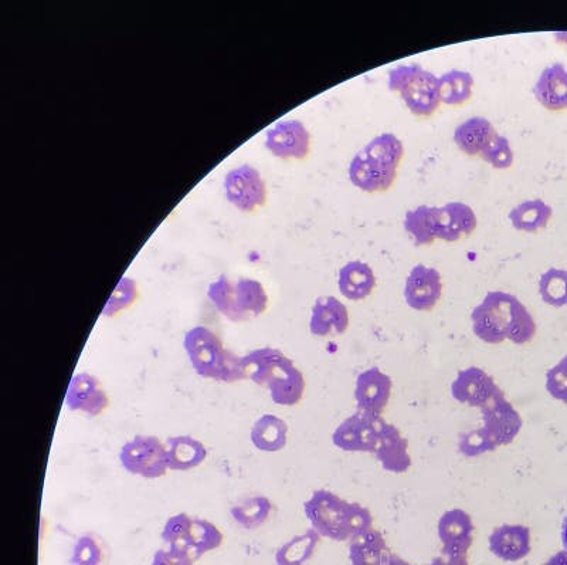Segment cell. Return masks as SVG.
I'll use <instances>...</instances> for the list:
<instances>
[{
  "instance_id": "1",
  "label": "cell",
  "mask_w": 567,
  "mask_h": 565,
  "mask_svg": "<svg viewBox=\"0 0 567 565\" xmlns=\"http://www.w3.org/2000/svg\"><path fill=\"white\" fill-rule=\"evenodd\" d=\"M475 337L485 344L511 341L516 345L531 343L536 336V323L532 314L518 297L505 292H490L475 307L473 314Z\"/></svg>"
},
{
  "instance_id": "2",
  "label": "cell",
  "mask_w": 567,
  "mask_h": 565,
  "mask_svg": "<svg viewBox=\"0 0 567 565\" xmlns=\"http://www.w3.org/2000/svg\"><path fill=\"white\" fill-rule=\"evenodd\" d=\"M246 380L270 391L274 404L295 407L307 389L304 374L277 348L264 347L241 357Z\"/></svg>"
},
{
  "instance_id": "3",
  "label": "cell",
  "mask_w": 567,
  "mask_h": 565,
  "mask_svg": "<svg viewBox=\"0 0 567 565\" xmlns=\"http://www.w3.org/2000/svg\"><path fill=\"white\" fill-rule=\"evenodd\" d=\"M304 512L319 536L334 541L352 540L373 529L369 509L349 503L329 490L319 489L304 504Z\"/></svg>"
},
{
  "instance_id": "4",
  "label": "cell",
  "mask_w": 567,
  "mask_h": 565,
  "mask_svg": "<svg viewBox=\"0 0 567 565\" xmlns=\"http://www.w3.org/2000/svg\"><path fill=\"white\" fill-rule=\"evenodd\" d=\"M404 155L402 141L395 134L373 138L349 165V179L363 192H385L397 178V168Z\"/></svg>"
},
{
  "instance_id": "5",
  "label": "cell",
  "mask_w": 567,
  "mask_h": 565,
  "mask_svg": "<svg viewBox=\"0 0 567 565\" xmlns=\"http://www.w3.org/2000/svg\"><path fill=\"white\" fill-rule=\"evenodd\" d=\"M183 347L193 370L206 380L236 384L246 380L241 357L224 347L222 338L209 327L190 328Z\"/></svg>"
},
{
  "instance_id": "6",
  "label": "cell",
  "mask_w": 567,
  "mask_h": 565,
  "mask_svg": "<svg viewBox=\"0 0 567 565\" xmlns=\"http://www.w3.org/2000/svg\"><path fill=\"white\" fill-rule=\"evenodd\" d=\"M207 297L223 317L236 323L261 316L268 307V296L263 284L246 277L233 282L230 277L222 274L209 284Z\"/></svg>"
},
{
  "instance_id": "7",
  "label": "cell",
  "mask_w": 567,
  "mask_h": 565,
  "mask_svg": "<svg viewBox=\"0 0 567 565\" xmlns=\"http://www.w3.org/2000/svg\"><path fill=\"white\" fill-rule=\"evenodd\" d=\"M389 90L399 93L410 113L430 117L440 106L439 79L419 64H400L389 71Z\"/></svg>"
},
{
  "instance_id": "8",
  "label": "cell",
  "mask_w": 567,
  "mask_h": 565,
  "mask_svg": "<svg viewBox=\"0 0 567 565\" xmlns=\"http://www.w3.org/2000/svg\"><path fill=\"white\" fill-rule=\"evenodd\" d=\"M122 468L144 479H159L169 470L168 446L151 435H138L121 448Z\"/></svg>"
},
{
  "instance_id": "9",
  "label": "cell",
  "mask_w": 567,
  "mask_h": 565,
  "mask_svg": "<svg viewBox=\"0 0 567 565\" xmlns=\"http://www.w3.org/2000/svg\"><path fill=\"white\" fill-rule=\"evenodd\" d=\"M385 424L380 415L358 411L335 429L332 443L345 452L373 453Z\"/></svg>"
},
{
  "instance_id": "10",
  "label": "cell",
  "mask_w": 567,
  "mask_h": 565,
  "mask_svg": "<svg viewBox=\"0 0 567 565\" xmlns=\"http://www.w3.org/2000/svg\"><path fill=\"white\" fill-rule=\"evenodd\" d=\"M224 194L230 204L251 213L266 205L267 186L260 172L250 165L232 169L224 178Z\"/></svg>"
},
{
  "instance_id": "11",
  "label": "cell",
  "mask_w": 567,
  "mask_h": 565,
  "mask_svg": "<svg viewBox=\"0 0 567 565\" xmlns=\"http://www.w3.org/2000/svg\"><path fill=\"white\" fill-rule=\"evenodd\" d=\"M451 394L460 404L473 408H485L494 399L504 395L497 382L481 368L470 367L458 372L451 385Z\"/></svg>"
},
{
  "instance_id": "12",
  "label": "cell",
  "mask_w": 567,
  "mask_h": 565,
  "mask_svg": "<svg viewBox=\"0 0 567 565\" xmlns=\"http://www.w3.org/2000/svg\"><path fill=\"white\" fill-rule=\"evenodd\" d=\"M66 407L71 412L100 416L110 407V395L103 382L87 372H78L71 378L66 391Z\"/></svg>"
},
{
  "instance_id": "13",
  "label": "cell",
  "mask_w": 567,
  "mask_h": 565,
  "mask_svg": "<svg viewBox=\"0 0 567 565\" xmlns=\"http://www.w3.org/2000/svg\"><path fill=\"white\" fill-rule=\"evenodd\" d=\"M266 147L281 159H304L311 150V134L298 120L278 121L267 131Z\"/></svg>"
},
{
  "instance_id": "14",
  "label": "cell",
  "mask_w": 567,
  "mask_h": 565,
  "mask_svg": "<svg viewBox=\"0 0 567 565\" xmlns=\"http://www.w3.org/2000/svg\"><path fill=\"white\" fill-rule=\"evenodd\" d=\"M484 418V431L488 433L495 446H507L515 441L516 436L521 432V415L516 411L514 405L501 395L491 402L490 405L481 409Z\"/></svg>"
},
{
  "instance_id": "15",
  "label": "cell",
  "mask_w": 567,
  "mask_h": 565,
  "mask_svg": "<svg viewBox=\"0 0 567 565\" xmlns=\"http://www.w3.org/2000/svg\"><path fill=\"white\" fill-rule=\"evenodd\" d=\"M441 296L443 282L439 270L424 265L414 266L404 286L407 306L417 311H430L437 306Z\"/></svg>"
},
{
  "instance_id": "16",
  "label": "cell",
  "mask_w": 567,
  "mask_h": 565,
  "mask_svg": "<svg viewBox=\"0 0 567 565\" xmlns=\"http://www.w3.org/2000/svg\"><path fill=\"white\" fill-rule=\"evenodd\" d=\"M392 391V378L385 372L376 367L363 371L356 380L355 387V401L358 405V411L382 416L387 405H389Z\"/></svg>"
},
{
  "instance_id": "17",
  "label": "cell",
  "mask_w": 567,
  "mask_h": 565,
  "mask_svg": "<svg viewBox=\"0 0 567 565\" xmlns=\"http://www.w3.org/2000/svg\"><path fill=\"white\" fill-rule=\"evenodd\" d=\"M474 523L463 509L448 510L439 521V537L443 544V556L467 557L473 546Z\"/></svg>"
},
{
  "instance_id": "18",
  "label": "cell",
  "mask_w": 567,
  "mask_h": 565,
  "mask_svg": "<svg viewBox=\"0 0 567 565\" xmlns=\"http://www.w3.org/2000/svg\"><path fill=\"white\" fill-rule=\"evenodd\" d=\"M477 225V215L473 208L463 202H450L436 208V239L457 242L470 236Z\"/></svg>"
},
{
  "instance_id": "19",
  "label": "cell",
  "mask_w": 567,
  "mask_h": 565,
  "mask_svg": "<svg viewBox=\"0 0 567 565\" xmlns=\"http://www.w3.org/2000/svg\"><path fill=\"white\" fill-rule=\"evenodd\" d=\"M349 327V311L334 296L319 297L312 307L310 331L315 337L342 336Z\"/></svg>"
},
{
  "instance_id": "20",
  "label": "cell",
  "mask_w": 567,
  "mask_h": 565,
  "mask_svg": "<svg viewBox=\"0 0 567 565\" xmlns=\"http://www.w3.org/2000/svg\"><path fill=\"white\" fill-rule=\"evenodd\" d=\"M490 550L499 560L516 563L531 553V530L521 524H504L492 531Z\"/></svg>"
},
{
  "instance_id": "21",
  "label": "cell",
  "mask_w": 567,
  "mask_h": 565,
  "mask_svg": "<svg viewBox=\"0 0 567 565\" xmlns=\"http://www.w3.org/2000/svg\"><path fill=\"white\" fill-rule=\"evenodd\" d=\"M373 455L382 463L387 472L406 473L412 466V458L409 455V441L395 425L385 424L380 432L378 445Z\"/></svg>"
},
{
  "instance_id": "22",
  "label": "cell",
  "mask_w": 567,
  "mask_h": 565,
  "mask_svg": "<svg viewBox=\"0 0 567 565\" xmlns=\"http://www.w3.org/2000/svg\"><path fill=\"white\" fill-rule=\"evenodd\" d=\"M536 100L546 110L562 111L567 108V70L563 64L546 67L533 87Z\"/></svg>"
},
{
  "instance_id": "23",
  "label": "cell",
  "mask_w": 567,
  "mask_h": 565,
  "mask_svg": "<svg viewBox=\"0 0 567 565\" xmlns=\"http://www.w3.org/2000/svg\"><path fill=\"white\" fill-rule=\"evenodd\" d=\"M498 137L497 130L490 120L484 117H473L458 125L454 131V142L464 154L477 157Z\"/></svg>"
},
{
  "instance_id": "24",
  "label": "cell",
  "mask_w": 567,
  "mask_h": 565,
  "mask_svg": "<svg viewBox=\"0 0 567 565\" xmlns=\"http://www.w3.org/2000/svg\"><path fill=\"white\" fill-rule=\"evenodd\" d=\"M338 286L339 292L346 299L351 301L365 300L375 290L376 276L372 267L355 260V262L346 263L339 270Z\"/></svg>"
},
{
  "instance_id": "25",
  "label": "cell",
  "mask_w": 567,
  "mask_h": 565,
  "mask_svg": "<svg viewBox=\"0 0 567 565\" xmlns=\"http://www.w3.org/2000/svg\"><path fill=\"white\" fill-rule=\"evenodd\" d=\"M166 446H168L169 469L176 472L199 468L207 459L205 443L193 436H172L166 442Z\"/></svg>"
},
{
  "instance_id": "26",
  "label": "cell",
  "mask_w": 567,
  "mask_h": 565,
  "mask_svg": "<svg viewBox=\"0 0 567 565\" xmlns=\"http://www.w3.org/2000/svg\"><path fill=\"white\" fill-rule=\"evenodd\" d=\"M251 443L260 452L283 451L288 441V425L280 416L266 414L257 419L250 431Z\"/></svg>"
},
{
  "instance_id": "27",
  "label": "cell",
  "mask_w": 567,
  "mask_h": 565,
  "mask_svg": "<svg viewBox=\"0 0 567 565\" xmlns=\"http://www.w3.org/2000/svg\"><path fill=\"white\" fill-rule=\"evenodd\" d=\"M553 209L542 199H531L515 206L509 212V221L516 230L526 233H536L545 229L552 219Z\"/></svg>"
},
{
  "instance_id": "28",
  "label": "cell",
  "mask_w": 567,
  "mask_h": 565,
  "mask_svg": "<svg viewBox=\"0 0 567 565\" xmlns=\"http://www.w3.org/2000/svg\"><path fill=\"white\" fill-rule=\"evenodd\" d=\"M389 550L385 537L378 530L370 529L353 537L349 546L352 565H379Z\"/></svg>"
},
{
  "instance_id": "29",
  "label": "cell",
  "mask_w": 567,
  "mask_h": 565,
  "mask_svg": "<svg viewBox=\"0 0 567 565\" xmlns=\"http://www.w3.org/2000/svg\"><path fill=\"white\" fill-rule=\"evenodd\" d=\"M321 536L314 529L305 531L300 536L285 543L275 553L277 565H305L314 557Z\"/></svg>"
},
{
  "instance_id": "30",
  "label": "cell",
  "mask_w": 567,
  "mask_h": 565,
  "mask_svg": "<svg viewBox=\"0 0 567 565\" xmlns=\"http://www.w3.org/2000/svg\"><path fill=\"white\" fill-rule=\"evenodd\" d=\"M440 101L447 106H461L473 96L474 77L468 71L450 70L439 79Z\"/></svg>"
},
{
  "instance_id": "31",
  "label": "cell",
  "mask_w": 567,
  "mask_h": 565,
  "mask_svg": "<svg viewBox=\"0 0 567 565\" xmlns=\"http://www.w3.org/2000/svg\"><path fill=\"white\" fill-rule=\"evenodd\" d=\"M223 540L222 530L212 521L193 519L188 536L190 556L195 558V561L199 560L200 557L222 546Z\"/></svg>"
},
{
  "instance_id": "32",
  "label": "cell",
  "mask_w": 567,
  "mask_h": 565,
  "mask_svg": "<svg viewBox=\"0 0 567 565\" xmlns=\"http://www.w3.org/2000/svg\"><path fill=\"white\" fill-rule=\"evenodd\" d=\"M404 229L416 246H429L436 240V208L419 206L404 216Z\"/></svg>"
},
{
  "instance_id": "33",
  "label": "cell",
  "mask_w": 567,
  "mask_h": 565,
  "mask_svg": "<svg viewBox=\"0 0 567 565\" xmlns=\"http://www.w3.org/2000/svg\"><path fill=\"white\" fill-rule=\"evenodd\" d=\"M273 503L266 496H254L237 504L232 509V517L246 530H256L264 526L273 513Z\"/></svg>"
},
{
  "instance_id": "34",
  "label": "cell",
  "mask_w": 567,
  "mask_h": 565,
  "mask_svg": "<svg viewBox=\"0 0 567 565\" xmlns=\"http://www.w3.org/2000/svg\"><path fill=\"white\" fill-rule=\"evenodd\" d=\"M108 550L97 534H83L74 546L71 565H107Z\"/></svg>"
},
{
  "instance_id": "35",
  "label": "cell",
  "mask_w": 567,
  "mask_h": 565,
  "mask_svg": "<svg viewBox=\"0 0 567 565\" xmlns=\"http://www.w3.org/2000/svg\"><path fill=\"white\" fill-rule=\"evenodd\" d=\"M539 293L549 306L556 309L567 306V270L553 267L543 273L539 280Z\"/></svg>"
},
{
  "instance_id": "36",
  "label": "cell",
  "mask_w": 567,
  "mask_h": 565,
  "mask_svg": "<svg viewBox=\"0 0 567 565\" xmlns=\"http://www.w3.org/2000/svg\"><path fill=\"white\" fill-rule=\"evenodd\" d=\"M138 284L129 277H122L120 283L112 292L110 300L107 301L103 309L104 317H117L122 311L131 309L135 301L138 300Z\"/></svg>"
},
{
  "instance_id": "37",
  "label": "cell",
  "mask_w": 567,
  "mask_h": 565,
  "mask_svg": "<svg viewBox=\"0 0 567 565\" xmlns=\"http://www.w3.org/2000/svg\"><path fill=\"white\" fill-rule=\"evenodd\" d=\"M193 517L188 513L173 514L166 521L164 530H162V540L168 544L169 547L178 548V550H188V536L190 526H192ZM190 554V553H189ZM195 560V558H193Z\"/></svg>"
},
{
  "instance_id": "38",
  "label": "cell",
  "mask_w": 567,
  "mask_h": 565,
  "mask_svg": "<svg viewBox=\"0 0 567 565\" xmlns=\"http://www.w3.org/2000/svg\"><path fill=\"white\" fill-rule=\"evenodd\" d=\"M458 449L468 458H475V456L484 455L487 452H494L497 449L495 443L491 441L488 433L484 428L475 429V431L463 433L460 436V443Z\"/></svg>"
},
{
  "instance_id": "39",
  "label": "cell",
  "mask_w": 567,
  "mask_h": 565,
  "mask_svg": "<svg viewBox=\"0 0 567 565\" xmlns=\"http://www.w3.org/2000/svg\"><path fill=\"white\" fill-rule=\"evenodd\" d=\"M481 157L495 169H508L514 164L511 142L504 135L498 134V137L482 152Z\"/></svg>"
},
{
  "instance_id": "40",
  "label": "cell",
  "mask_w": 567,
  "mask_h": 565,
  "mask_svg": "<svg viewBox=\"0 0 567 565\" xmlns=\"http://www.w3.org/2000/svg\"><path fill=\"white\" fill-rule=\"evenodd\" d=\"M546 389L556 401L567 404V355L546 374Z\"/></svg>"
},
{
  "instance_id": "41",
  "label": "cell",
  "mask_w": 567,
  "mask_h": 565,
  "mask_svg": "<svg viewBox=\"0 0 567 565\" xmlns=\"http://www.w3.org/2000/svg\"><path fill=\"white\" fill-rule=\"evenodd\" d=\"M151 565H195V560L186 551L169 547L156 551Z\"/></svg>"
},
{
  "instance_id": "42",
  "label": "cell",
  "mask_w": 567,
  "mask_h": 565,
  "mask_svg": "<svg viewBox=\"0 0 567 565\" xmlns=\"http://www.w3.org/2000/svg\"><path fill=\"white\" fill-rule=\"evenodd\" d=\"M429 565H468L467 557H439Z\"/></svg>"
},
{
  "instance_id": "43",
  "label": "cell",
  "mask_w": 567,
  "mask_h": 565,
  "mask_svg": "<svg viewBox=\"0 0 567 565\" xmlns=\"http://www.w3.org/2000/svg\"><path fill=\"white\" fill-rule=\"evenodd\" d=\"M379 565H410L407 561H404L403 558L396 556L393 554L392 551H387L385 557L382 558Z\"/></svg>"
},
{
  "instance_id": "44",
  "label": "cell",
  "mask_w": 567,
  "mask_h": 565,
  "mask_svg": "<svg viewBox=\"0 0 567 565\" xmlns=\"http://www.w3.org/2000/svg\"><path fill=\"white\" fill-rule=\"evenodd\" d=\"M545 565H567V550L559 551L555 556L550 557Z\"/></svg>"
},
{
  "instance_id": "45",
  "label": "cell",
  "mask_w": 567,
  "mask_h": 565,
  "mask_svg": "<svg viewBox=\"0 0 567 565\" xmlns=\"http://www.w3.org/2000/svg\"><path fill=\"white\" fill-rule=\"evenodd\" d=\"M562 541L563 546H565L567 550V516L565 517V520H563Z\"/></svg>"
},
{
  "instance_id": "46",
  "label": "cell",
  "mask_w": 567,
  "mask_h": 565,
  "mask_svg": "<svg viewBox=\"0 0 567 565\" xmlns=\"http://www.w3.org/2000/svg\"><path fill=\"white\" fill-rule=\"evenodd\" d=\"M555 37L558 42L563 43V45L567 46V32L555 33Z\"/></svg>"
}]
</instances>
